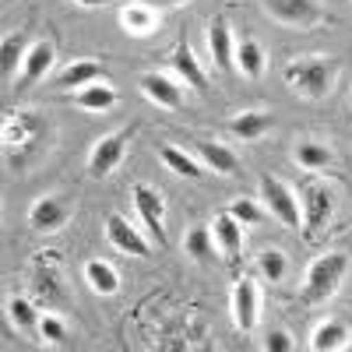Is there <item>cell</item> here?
I'll return each instance as SVG.
<instances>
[{
  "label": "cell",
  "instance_id": "6da1fadb",
  "mask_svg": "<svg viewBox=\"0 0 352 352\" xmlns=\"http://www.w3.org/2000/svg\"><path fill=\"white\" fill-rule=\"evenodd\" d=\"M43 120L32 113H8L4 116V131H0V141H4V155L14 169H25L36 159L39 141H43Z\"/></svg>",
  "mask_w": 352,
  "mask_h": 352
},
{
  "label": "cell",
  "instance_id": "7a4b0ae2",
  "mask_svg": "<svg viewBox=\"0 0 352 352\" xmlns=\"http://www.w3.org/2000/svg\"><path fill=\"white\" fill-rule=\"evenodd\" d=\"M338 74V60L335 56H300V60L285 64V85L296 88L307 99H324L335 85Z\"/></svg>",
  "mask_w": 352,
  "mask_h": 352
},
{
  "label": "cell",
  "instance_id": "3957f363",
  "mask_svg": "<svg viewBox=\"0 0 352 352\" xmlns=\"http://www.w3.org/2000/svg\"><path fill=\"white\" fill-rule=\"evenodd\" d=\"M349 272V254L335 250V254H320L310 268H307V282H303V300L307 303H324L331 292L342 285Z\"/></svg>",
  "mask_w": 352,
  "mask_h": 352
},
{
  "label": "cell",
  "instance_id": "277c9868",
  "mask_svg": "<svg viewBox=\"0 0 352 352\" xmlns=\"http://www.w3.org/2000/svg\"><path fill=\"white\" fill-rule=\"evenodd\" d=\"M261 194H264V201H268V212H272L282 226L296 229V226L303 222V215H300V204H296V194H292V190L278 180V176L264 173V176H261Z\"/></svg>",
  "mask_w": 352,
  "mask_h": 352
},
{
  "label": "cell",
  "instance_id": "5b68a950",
  "mask_svg": "<svg viewBox=\"0 0 352 352\" xmlns=\"http://www.w3.org/2000/svg\"><path fill=\"white\" fill-rule=\"evenodd\" d=\"M331 212H335V194L320 184H310L303 190V226H307V240L314 243L320 236V229L331 222Z\"/></svg>",
  "mask_w": 352,
  "mask_h": 352
},
{
  "label": "cell",
  "instance_id": "8992f818",
  "mask_svg": "<svg viewBox=\"0 0 352 352\" xmlns=\"http://www.w3.org/2000/svg\"><path fill=\"white\" fill-rule=\"evenodd\" d=\"M264 11L275 21L292 25V28H310L324 18V8L317 0H264Z\"/></svg>",
  "mask_w": 352,
  "mask_h": 352
},
{
  "label": "cell",
  "instance_id": "52a82bcc",
  "mask_svg": "<svg viewBox=\"0 0 352 352\" xmlns=\"http://www.w3.org/2000/svg\"><path fill=\"white\" fill-rule=\"evenodd\" d=\"M67 219H71V204L60 194H46L28 208V226H32L36 232H56Z\"/></svg>",
  "mask_w": 352,
  "mask_h": 352
},
{
  "label": "cell",
  "instance_id": "ba28073f",
  "mask_svg": "<svg viewBox=\"0 0 352 352\" xmlns=\"http://www.w3.org/2000/svg\"><path fill=\"white\" fill-rule=\"evenodd\" d=\"M127 141H131V131H113V134H106L96 148H92V155H88V173H92V176H109V173L116 169V162L124 159Z\"/></svg>",
  "mask_w": 352,
  "mask_h": 352
},
{
  "label": "cell",
  "instance_id": "9c48e42d",
  "mask_svg": "<svg viewBox=\"0 0 352 352\" xmlns=\"http://www.w3.org/2000/svg\"><path fill=\"white\" fill-rule=\"evenodd\" d=\"M134 208H138L141 222L148 226V232L155 236V243H166V208H162V197L152 187L138 184L134 187Z\"/></svg>",
  "mask_w": 352,
  "mask_h": 352
},
{
  "label": "cell",
  "instance_id": "30bf717a",
  "mask_svg": "<svg viewBox=\"0 0 352 352\" xmlns=\"http://www.w3.org/2000/svg\"><path fill=\"white\" fill-rule=\"evenodd\" d=\"M208 50H212V60H215L219 71H226V74L236 71V43H232L226 18H215L208 25Z\"/></svg>",
  "mask_w": 352,
  "mask_h": 352
},
{
  "label": "cell",
  "instance_id": "8fae6325",
  "mask_svg": "<svg viewBox=\"0 0 352 352\" xmlns=\"http://www.w3.org/2000/svg\"><path fill=\"white\" fill-rule=\"evenodd\" d=\"M106 236H109V243H113L116 250H124V254H131V257H148V243H144V236H141V232H138L124 215H109V219H106Z\"/></svg>",
  "mask_w": 352,
  "mask_h": 352
},
{
  "label": "cell",
  "instance_id": "7c38bea8",
  "mask_svg": "<svg viewBox=\"0 0 352 352\" xmlns=\"http://www.w3.org/2000/svg\"><path fill=\"white\" fill-rule=\"evenodd\" d=\"M232 320H236L240 331L257 328V285L250 278H240L232 289Z\"/></svg>",
  "mask_w": 352,
  "mask_h": 352
},
{
  "label": "cell",
  "instance_id": "4fadbf2b",
  "mask_svg": "<svg viewBox=\"0 0 352 352\" xmlns=\"http://www.w3.org/2000/svg\"><path fill=\"white\" fill-rule=\"evenodd\" d=\"M173 67H176V74H180L194 92H208V78H204V71H201V64H197V56H194V50H190V43L187 39H180L176 43V50H173Z\"/></svg>",
  "mask_w": 352,
  "mask_h": 352
},
{
  "label": "cell",
  "instance_id": "5bb4252c",
  "mask_svg": "<svg viewBox=\"0 0 352 352\" xmlns=\"http://www.w3.org/2000/svg\"><path fill=\"white\" fill-rule=\"evenodd\" d=\"M141 92L155 106H166V109H176L180 99H184L180 85H176L173 78H166V74H141Z\"/></svg>",
  "mask_w": 352,
  "mask_h": 352
},
{
  "label": "cell",
  "instance_id": "9a60e30c",
  "mask_svg": "<svg viewBox=\"0 0 352 352\" xmlns=\"http://www.w3.org/2000/svg\"><path fill=\"white\" fill-rule=\"evenodd\" d=\"M32 289H36V300H39L43 307H60V303H64L60 278H56V268H53L50 261H39V264H36V282H32Z\"/></svg>",
  "mask_w": 352,
  "mask_h": 352
},
{
  "label": "cell",
  "instance_id": "2e32d148",
  "mask_svg": "<svg viewBox=\"0 0 352 352\" xmlns=\"http://www.w3.org/2000/svg\"><path fill=\"white\" fill-rule=\"evenodd\" d=\"M272 124H275L272 113H264V109H247V113H240V116H232V120H229V131L236 134L240 141H257L261 134H268Z\"/></svg>",
  "mask_w": 352,
  "mask_h": 352
},
{
  "label": "cell",
  "instance_id": "e0dca14e",
  "mask_svg": "<svg viewBox=\"0 0 352 352\" xmlns=\"http://www.w3.org/2000/svg\"><path fill=\"white\" fill-rule=\"evenodd\" d=\"M197 155L204 159V166L215 169V173H222V176L240 173V159H236V152H229L226 144H219V141H197Z\"/></svg>",
  "mask_w": 352,
  "mask_h": 352
},
{
  "label": "cell",
  "instance_id": "ac0fdd59",
  "mask_svg": "<svg viewBox=\"0 0 352 352\" xmlns=\"http://www.w3.org/2000/svg\"><path fill=\"white\" fill-rule=\"evenodd\" d=\"M50 67H53V43L39 39V43L28 46V53H25V64H21V81H25V85H32V81H39V78L50 71Z\"/></svg>",
  "mask_w": 352,
  "mask_h": 352
},
{
  "label": "cell",
  "instance_id": "d6986e66",
  "mask_svg": "<svg viewBox=\"0 0 352 352\" xmlns=\"http://www.w3.org/2000/svg\"><path fill=\"white\" fill-rule=\"evenodd\" d=\"M212 232H215V243L222 247V254H229V257L240 254V247H243V222L240 219H232L229 212H222L215 219Z\"/></svg>",
  "mask_w": 352,
  "mask_h": 352
},
{
  "label": "cell",
  "instance_id": "ffe728a7",
  "mask_svg": "<svg viewBox=\"0 0 352 352\" xmlns=\"http://www.w3.org/2000/svg\"><path fill=\"white\" fill-rule=\"evenodd\" d=\"M102 78H106V67L99 60H78L67 71H60L56 85H60V88H85V85H92V81H102Z\"/></svg>",
  "mask_w": 352,
  "mask_h": 352
},
{
  "label": "cell",
  "instance_id": "44dd1931",
  "mask_svg": "<svg viewBox=\"0 0 352 352\" xmlns=\"http://www.w3.org/2000/svg\"><path fill=\"white\" fill-rule=\"evenodd\" d=\"M85 278H88V285H92L96 292H102V296H113V292L120 289V275H116L113 264H106V261H88L85 264Z\"/></svg>",
  "mask_w": 352,
  "mask_h": 352
},
{
  "label": "cell",
  "instance_id": "7402d4cb",
  "mask_svg": "<svg viewBox=\"0 0 352 352\" xmlns=\"http://www.w3.org/2000/svg\"><path fill=\"white\" fill-rule=\"evenodd\" d=\"M78 106L81 109H92V113H106V109L116 106V92H113L109 85H102V81H92V85H85L81 92H78Z\"/></svg>",
  "mask_w": 352,
  "mask_h": 352
},
{
  "label": "cell",
  "instance_id": "603a6c76",
  "mask_svg": "<svg viewBox=\"0 0 352 352\" xmlns=\"http://www.w3.org/2000/svg\"><path fill=\"white\" fill-rule=\"evenodd\" d=\"M212 236H215V232H212L208 226H194L187 236H184V250H187L194 261L208 264V261H215V243H212Z\"/></svg>",
  "mask_w": 352,
  "mask_h": 352
},
{
  "label": "cell",
  "instance_id": "cb8c5ba5",
  "mask_svg": "<svg viewBox=\"0 0 352 352\" xmlns=\"http://www.w3.org/2000/svg\"><path fill=\"white\" fill-rule=\"evenodd\" d=\"M349 342V328L342 324V320H328V324H320L310 338V349L314 352H335Z\"/></svg>",
  "mask_w": 352,
  "mask_h": 352
},
{
  "label": "cell",
  "instance_id": "d4e9b609",
  "mask_svg": "<svg viewBox=\"0 0 352 352\" xmlns=\"http://www.w3.org/2000/svg\"><path fill=\"white\" fill-rule=\"evenodd\" d=\"M25 53H28V43H25V32H14L4 39V46H0V74L11 78L21 64H25Z\"/></svg>",
  "mask_w": 352,
  "mask_h": 352
},
{
  "label": "cell",
  "instance_id": "484cf974",
  "mask_svg": "<svg viewBox=\"0 0 352 352\" xmlns=\"http://www.w3.org/2000/svg\"><path fill=\"white\" fill-rule=\"evenodd\" d=\"M296 162L303 169H328L335 162V155H331L328 144H320V141H300L296 144Z\"/></svg>",
  "mask_w": 352,
  "mask_h": 352
},
{
  "label": "cell",
  "instance_id": "4316f807",
  "mask_svg": "<svg viewBox=\"0 0 352 352\" xmlns=\"http://www.w3.org/2000/svg\"><path fill=\"white\" fill-rule=\"evenodd\" d=\"M236 67L247 78H261V71H264V50L254 39H240L236 43Z\"/></svg>",
  "mask_w": 352,
  "mask_h": 352
},
{
  "label": "cell",
  "instance_id": "83f0119b",
  "mask_svg": "<svg viewBox=\"0 0 352 352\" xmlns=\"http://www.w3.org/2000/svg\"><path fill=\"white\" fill-rule=\"evenodd\" d=\"M162 162H166L173 173L187 176V180H201V176H204V169H201L184 148H173V144H166V148H162Z\"/></svg>",
  "mask_w": 352,
  "mask_h": 352
},
{
  "label": "cell",
  "instance_id": "f1b7e54d",
  "mask_svg": "<svg viewBox=\"0 0 352 352\" xmlns=\"http://www.w3.org/2000/svg\"><path fill=\"white\" fill-rule=\"evenodd\" d=\"M257 268H261V275L268 278V282H282V278H285V268H289V261H285V254H282V250L268 247V250H261Z\"/></svg>",
  "mask_w": 352,
  "mask_h": 352
},
{
  "label": "cell",
  "instance_id": "f546056e",
  "mask_svg": "<svg viewBox=\"0 0 352 352\" xmlns=\"http://www.w3.org/2000/svg\"><path fill=\"white\" fill-rule=\"evenodd\" d=\"M8 317L14 320V328H21V331H32L39 320H43V317L36 314V307L28 303L25 296H14V300L8 303Z\"/></svg>",
  "mask_w": 352,
  "mask_h": 352
},
{
  "label": "cell",
  "instance_id": "4dcf8cb0",
  "mask_svg": "<svg viewBox=\"0 0 352 352\" xmlns=\"http://www.w3.org/2000/svg\"><path fill=\"white\" fill-rule=\"evenodd\" d=\"M120 21L131 28V32H148V28H155V11L148 4H127Z\"/></svg>",
  "mask_w": 352,
  "mask_h": 352
},
{
  "label": "cell",
  "instance_id": "1f68e13d",
  "mask_svg": "<svg viewBox=\"0 0 352 352\" xmlns=\"http://www.w3.org/2000/svg\"><path fill=\"white\" fill-rule=\"evenodd\" d=\"M39 331H43V338L46 342H53V345H67V338H71V331H67V324L56 314H46L43 320H39Z\"/></svg>",
  "mask_w": 352,
  "mask_h": 352
},
{
  "label": "cell",
  "instance_id": "d6a6232c",
  "mask_svg": "<svg viewBox=\"0 0 352 352\" xmlns=\"http://www.w3.org/2000/svg\"><path fill=\"white\" fill-rule=\"evenodd\" d=\"M226 212H229L232 219H240L243 226H257V222H264V212L257 208V204H254L250 197H240V201H232Z\"/></svg>",
  "mask_w": 352,
  "mask_h": 352
},
{
  "label": "cell",
  "instance_id": "836d02e7",
  "mask_svg": "<svg viewBox=\"0 0 352 352\" xmlns=\"http://www.w3.org/2000/svg\"><path fill=\"white\" fill-rule=\"evenodd\" d=\"M264 349H268V352H289L292 349V338L285 331H272L268 338H264Z\"/></svg>",
  "mask_w": 352,
  "mask_h": 352
},
{
  "label": "cell",
  "instance_id": "e575fe53",
  "mask_svg": "<svg viewBox=\"0 0 352 352\" xmlns=\"http://www.w3.org/2000/svg\"><path fill=\"white\" fill-rule=\"evenodd\" d=\"M81 8H102V4H109V0H78Z\"/></svg>",
  "mask_w": 352,
  "mask_h": 352
},
{
  "label": "cell",
  "instance_id": "d590c367",
  "mask_svg": "<svg viewBox=\"0 0 352 352\" xmlns=\"http://www.w3.org/2000/svg\"><path fill=\"white\" fill-rule=\"evenodd\" d=\"M155 4H166V8H176V4H187V0H155Z\"/></svg>",
  "mask_w": 352,
  "mask_h": 352
}]
</instances>
